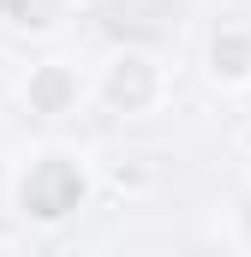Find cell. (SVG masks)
Instances as JSON below:
<instances>
[{
	"instance_id": "obj_1",
	"label": "cell",
	"mask_w": 251,
	"mask_h": 257,
	"mask_svg": "<svg viewBox=\"0 0 251 257\" xmlns=\"http://www.w3.org/2000/svg\"><path fill=\"white\" fill-rule=\"evenodd\" d=\"M84 197H90V174H84V162L66 156V150L36 156V162L18 174V215H24V221L60 227L66 215L84 209Z\"/></svg>"
},
{
	"instance_id": "obj_8",
	"label": "cell",
	"mask_w": 251,
	"mask_h": 257,
	"mask_svg": "<svg viewBox=\"0 0 251 257\" xmlns=\"http://www.w3.org/2000/svg\"><path fill=\"white\" fill-rule=\"evenodd\" d=\"M239 90H245V114H251V78H245V84H239Z\"/></svg>"
},
{
	"instance_id": "obj_4",
	"label": "cell",
	"mask_w": 251,
	"mask_h": 257,
	"mask_svg": "<svg viewBox=\"0 0 251 257\" xmlns=\"http://www.w3.org/2000/svg\"><path fill=\"white\" fill-rule=\"evenodd\" d=\"M203 72H209V84H221V90H239L251 78V30L245 24H221V30L209 36Z\"/></svg>"
},
{
	"instance_id": "obj_7",
	"label": "cell",
	"mask_w": 251,
	"mask_h": 257,
	"mask_svg": "<svg viewBox=\"0 0 251 257\" xmlns=\"http://www.w3.org/2000/svg\"><path fill=\"white\" fill-rule=\"evenodd\" d=\"M12 6H18V0H0V24H6V18H12Z\"/></svg>"
},
{
	"instance_id": "obj_6",
	"label": "cell",
	"mask_w": 251,
	"mask_h": 257,
	"mask_svg": "<svg viewBox=\"0 0 251 257\" xmlns=\"http://www.w3.org/2000/svg\"><path fill=\"white\" fill-rule=\"evenodd\" d=\"M6 24H24V30H48V24H54V0H18Z\"/></svg>"
},
{
	"instance_id": "obj_2",
	"label": "cell",
	"mask_w": 251,
	"mask_h": 257,
	"mask_svg": "<svg viewBox=\"0 0 251 257\" xmlns=\"http://www.w3.org/2000/svg\"><path fill=\"white\" fill-rule=\"evenodd\" d=\"M96 96H102L120 120H144L150 108H162V96H168V72L150 60L144 48H120V54L102 60Z\"/></svg>"
},
{
	"instance_id": "obj_5",
	"label": "cell",
	"mask_w": 251,
	"mask_h": 257,
	"mask_svg": "<svg viewBox=\"0 0 251 257\" xmlns=\"http://www.w3.org/2000/svg\"><path fill=\"white\" fill-rule=\"evenodd\" d=\"M150 180H156V174L144 168V156H126V162L108 168V186H114V192H150Z\"/></svg>"
},
{
	"instance_id": "obj_3",
	"label": "cell",
	"mask_w": 251,
	"mask_h": 257,
	"mask_svg": "<svg viewBox=\"0 0 251 257\" xmlns=\"http://www.w3.org/2000/svg\"><path fill=\"white\" fill-rule=\"evenodd\" d=\"M24 108L36 114V120H66V114H78V102H84V78H78V66L72 60H36L24 72Z\"/></svg>"
}]
</instances>
